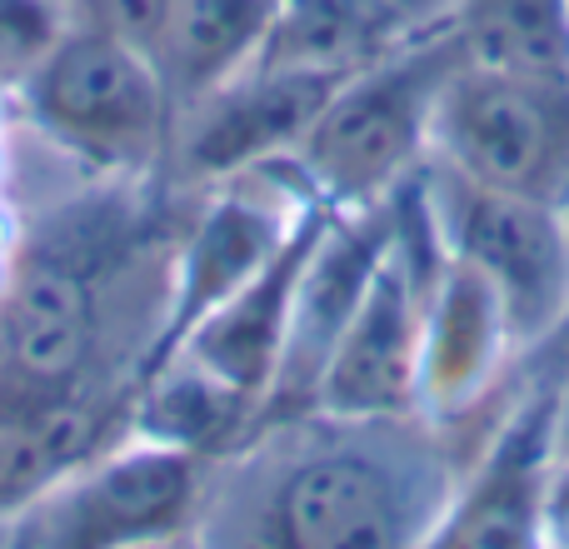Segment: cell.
Segmentation results:
<instances>
[{
    "label": "cell",
    "mask_w": 569,
    "mask_h": 549,
    "mask_svg": "<svg viewBox=\"0 0 569 549\" xmlns=\"http://www.w3.org/2000/svg\"><path fill=\"white\" fill-rule=\"evenodd\" d=\"M116 220V206H60V216L6 266V405L76 400L106 340V305L126 274V250H136Z\"/></svg>",
    "instance_id": "obj_1"
},
{
    "label": "cell",
    "mask_w": 569,
    "mask_h": 549,
    "mask_svg": "<svg viewBox=\"0 0 569 549\" xmlns=\"http://www.w3.org/2000/svg\"><path fill=\"white\" fill-rule=\"evenodd\" d=\"M465 66L450 20L340 80L315 126L305 130L295 166L335 210L380 206L430 160V126L450 76Z\"/></svg>",
    "instance_id": "obj_2"
},
{
    "label": "cell",
    "mask_w": 569,
    "mask_h": 549,
    "mask_svg": "<svg viewBox=\"0 0 569 549\" xmlns=\"http://www.w3.org/2000/svg\"><path fill=\"white\" fill-rule=\"evenodd\" d=\"M16 90L30 126L80 166L126 180L166 166L176 100L150 50L66 20Z\"/></svg>",
    "instance_id": "obj_3"
},
{
    "label": "cell",
    "mask_w": 569,
    "mask_h": 549,
    "mask_svg": "<svg viewBox=\"0 0 569 549\" xmlns=\"http://www.w3.org/2000/svg\"><path fill=\"white\" fill-rule=\"evenodd\" d=\"M325 200L300 176L295 156L270 166L240 170V176L210 186L206 210L186 230L176 260L166 270V310H160L156 340L140 355L136 385L156 380L180 345L220 310L236 290H246L260 270L284 250V240L320 210Z\"/></svg>",
    "instance_id": "obj_4"
},
{
    "label": "cell",
    "mask_w": 569,
    "mask_h": 549,
    "mask_svg": "<svg viewBox=\"0 0 569 549\" xmlns=\"http://www.w3.org/2000/svg\"><path fill=\"white\" fill-rule=\"evenodd\" d=\"M425 196L445 256L495 290L515 355H535L569 315V210L475 186L430 160Z\"/></svg>",
    "instance_id": "obj_5"
},
{
    "label": "cell",
    "mask_w": 569,
    "mask_h": 549,
    "mask_svg": "<svg viewBox=\"0 0 569 549\" xmlns=\"http://www.w3.org/2000/svg\"><path fill=\"white\" fill-rule=\"evenodd\" d=\"M430 166L569 210V80L465 60L435 106Z\"/></svg>",
    "instance_id": "obj_6"
},
{
    "label": "cell",
    "mask_w": 569,
    "mask_h": 549,
    "mask_svg": "<svg viewBox=\"0 0 569 549\" xmlns=\"http://www.w3.org/2000/svg\"><path fill=\"white\" fill-rule=\"evenodd\" d=\"M196 500L200 455L136 435L126 450L76 465L16 525L30 549H126L190 530Z\"/></svg>",
    "instance_id": "obj_7"
},
{
    "label": "cell",
    "mask_w": 569,
    "mask_h": 549,
    "mask_svg": "<svg viewBox=\"0 0 569 549\" xmlns=\"http://www.w3.org/2000/svg\"><path fill=\"white\" fill-rule=\"evenodd\" d=\"M345 76L350 70L256 60L230 86L176 110L166 170H176V180H186V186L210 190L240 170L295 156L305 130L315 126V116L340 90Z\"/></svg>",
    "instance_id": "obj_8"
},
{
    "label": "cell",
    "mask_w": 569,
    "mask_h": 549,
    "mask_svg": "<svg viewBox=\"0 0 569 549\" xmlns=\"http://www.w3.org/2000/svg\"><path fill=\"white\" fill-rule=\"evenodd\" d=\"M395 230V196L380 206H350L330 210L315 236L310 256L300 266L290 295V320H284V345L270 395L260 410L270 415H305L315 410L320 375L335 355V340L345 335L350 315L360 310Z\"/></svg>",
    "instance_id": "obj_9"
},
{
    "label": "cell",
    "mask_w": 569,
    "mask_h": 549,
    "mask_svg": "<svg viewBox=\"0 0 569 549\" xmlns=\"http://www.w3.org/2000/svg\"><path fill=\"white\" fill-rule=\"evenodd\" d=\"M260 549H420L400 480L355 445L315 450L276 480Z\"/></svg>",
    "instance_id": "obj_10"
},
{
    "label": "cell",
    "mask_w": 569,
    "mask_h": 549,
    "mask_svg": "<svg viewBox=\"0 0 569 549\" xmlns=\"http://www.w3.org/2000/svg\"><path fill=\"white\" fill-rule=\"evenodd\" d=\"M555 465V385H540L485 445L420 549H545V480Z\"/></svg>",
    "instance_id": "obj_11"
},
{
    "label": "cell",
    "mask_w": 569,
    "mask_h": 549,
    "mask_svg": "<svg viewBox=\"0 0 569 549\" xmlns=\"http://www.w3.org/2000/svg\"><path fill=\"white\" fill-rule=\"evenodd\" d=\"M335 206H320L256 280L246 290H236L186 345H180L176 360L200 370L206 380H216L220 390H230L250 415L266 405L270 380H276L280 365V345H284V320H290V295L295 280H300V266L310 256L315 236H320L325 216ZM170 360V365H176Z\"/></svg>",
    "instance_id": "obj_12"
},
{
    "label": "cell",
    "mask_w": 569,
    "mask_h": 549,
    "mask_svg": "<svg viewBox=\"0 0 569 549\" xmlns=\"http://www.w3.org/2000/svg\"><path fill=\"white\" fill-rule=\"evenodd\" d=\"M515 355L510 325L495 290L460 260L445 256L425 305V350H420V410L450 420L480 405L495 370Z\"/></svg>",
    "instance_id": "obj_13"
},
{
    "label": "cell",
    "mask_w": 569,
    "mask_h": 549,
    "mask_svg": "<svg viewBox=\"0 0 569 549\" xmlns=\"http://www.w3.org/2000/svg\"><path fill=\"white\" fill-rule=\"evenodd\" d=\"M280 16L284 0H176L156 46V66L176 110L246 76L266 56Z\"/></svg>",
    "instance_id": "obj_14"
},
{
    "label": "cell",
    "mask_w": 569,
    "mask_h": 549,
    "mask_svg": "<svg viewBox=\"0 0 569 549\" xmlns=\"http://www.w3.org/2000/svg\"><path fill=\"white\" fill-rule=\"evenodd\" d=\"M100 445V410L90 400L0 405V525L20 520L56 480L86 465Z\"/></svg>",
    "instance_id": "obj_15"
},
{
    "label": "cell",
    "mask_w": 569,
    "mask_h": 549,
    "mask_svg": "<svg viewBox=\"0 0 569 549\" xmlns=\"http://www.w3.org/2000/svg\"><path fill=\"white\" fill-rule=\"evenodd\" d=\"M450 30L470 66L569 80V0H450Z\"/></svg>",
    "instance_id": "obj_16"
},
{
    "label": "cell",
    "mask_w": 569,
    "mask_h": 549,
    "mask_svg": "<svg viewBox=\"0 0 569 549\" xmlns=\"http://www.w3.org/2000/svg\"><path fill=\"white\" fill-rule=\"evenodd\" d=\"M66 30L60 0H0V86L16 90Z\"/></svg>",
    "instance_id": "obj_17"
},
{
    "label": "cell",
    "mask_w": 569,
    "mask_h": 549,
    "mask_svg": "<svg viewBox=\"0 0 569 549\" xmlns=\"http://www.w3.org/2000/svg\"><path fill=\"white\" fill-rule=\"evenodd\" d=\"M170 6H176V0H66V20L70 26L106 30V36L130 40V46L156 56L160 36H166Z\"/></svg>",
    "instance_id": "obj_18"
},
{
    "label": "cell",
    "mask_w": 569,
    "mask_h": 549,
    "mask_svg": "<svg viewBox=\"0 0 569 549\" xmlns=\"http://www.w3.org/2000/svg\"><path fill=\"white\" fill-rule=\"evenodd\" d=\"M545 549H569V460H555L545 480Z\"/></svg>",
    "instance_id": "obj_19"
},
{
    "label": "cell",
    "mask_w": 569,
    "mask_h": 549,
    "mask_svg": "<svg viewBox=\"0 0 569 549\" xmlns=\"http://www.w3.org/2000/svg\"><path fill=\"white\" fill-rule=\"evenodd\" d=\"M525 360H540V365H555V380H565L569 375V315H565V325L550 335V340L540 345L535 355H525Z\"/></svg>",
    "instance_id": "obj_20"
},
{
    "label": "cell",
    "mask_w": 569,
    "mask_h": 549,
    "mask_svg": "<svg viewBox=\"0 0 569 549\" xmlns=\"http://www.w3.org/2000/svg\"><path fill=\"white\" fill-rule=\"evenodd\" d=\"M555 385V460H569V375Z\"/></svg>",
    "instance_id": "obj_21"
},
{
    "label": "cell",
    "mask_w": 569,
    "mask_h": 549,
    "mask_svg": "<svg viewBox=\"0 0 569 549\" xmlns=\"http://www.w3.org/2000/svg\"><path fill=\"white\" fill-rule=\"evenodd\" d=\"M126 549H206V545H200L196 530H176V535H156V540H136Z\"/></svg>",
    "instance_id": "obj_22"
},
{
    "label": "cell",
    "mask_w": 569,
    "mask_h": 549,
    "mask_svg": "<svg viewBox=\"0 0 569 549\" xmlns=\"http://www.w3.org/2000/svg\"><path fill=\"white\" fill-rule=\"evenodd\" d=\"M0 405H6V340H0Z\"/></svg>",
    "instance_id": "obj_23"
},
{
    "label": "cell",
    "mask_w": 569,
    "mask_h": 549,
    "mask_svg": "<svg viewBox=\"0 0 569 549\" xmlns=\"http://www.w3.org/2000/svg\"><path fill=\"white\" fill-rule=\"evenodd\" d=\"M10 549H30L26 535H20V525H10Z\"/></svg>",
    "instance_id": "obj_24"
},
{
    "label": "cell",
    "mask_w": 569,
    "mask_h": 549,
    "mask_svg": "<svg viewBox=\"0 0 569 549\" xmlns=\"http://www.w3.org/2000/svg\"><path fill=\"white\" fill-rule=\"evenodd\" d=\"M16 525V520H10ZM10 525H0V549H10Z\"/></svg>",
    "instance_id": "obj_25"
}]
</instances>
